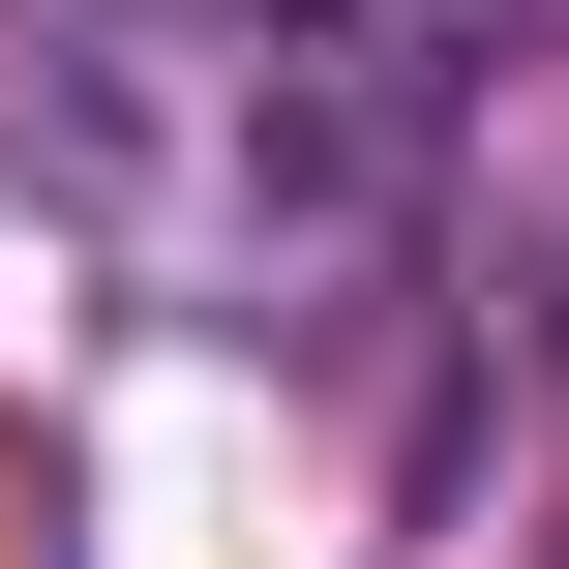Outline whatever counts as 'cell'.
Instances as JSON below:
<instances>
[{"mask_svg": "<svg viewBox=\"0 0 569 569\" xmlns=\"http://www.w3.org/2000/svg\"><path fill=\"white\" fill-rule=\"evenodd\" d=\"M0 150L150 330H240V360L360 330L420 270V60L360 0H30L0 30Z\"/></svg>", "mask_w": 569, "mask_h": 569, "instance_id": "cell-1", "label": "cell"}]
</instances>
